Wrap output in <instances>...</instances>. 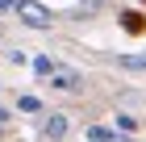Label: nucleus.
Returning <instances> with one entry per match:
<instances>
[{"mask_svg": "<svg viewBox=\"0 0 146 142\" xmlns=\"http://www.w3.org/2000/svg\"><path fill=\"white\" fill-rule=\"evenodd\" d=\"M9 121H13V109H4V105H0V130H4Z\"/></svg>", "mask_w": 146, "mask_h": 142, "instance_id": "10", "label": "nucleus"}, {"mask_svg": "<svg viewBox=\"0 0 146 142\" xmlns=\"http://www.w3.org/2000/svg\"><path fill=\"white\" fill-rule=\"evenodd\" d=\"M9 59H13V67H25V63H29V55H25V50H13Z\"/></svg>", "mask_w": 146, "mask_h": 142, "instance_id": "9", "label": "nucleus"}, {"mask_svg": "<svg viewBox=\"0 0 146 142\" xmlns=\"http://www.w3.org/2000/svg\"><path fill=\"white\" fill-rule=\"evenodd\" d=\"M88 138H92V142H129L125 134L113 130V125H88Z\"/></svg>", "mask_w": 146, "mask_h": 142, "instance_id": "4", "label": "nucleus"}, {"mask_svg": "<svg viewBox=\"0 0 146 142\" xmlns=\"http://www.w3.org/2000/svg\"><path fill=\"white\" fill-rule=\"evenodd\" d=\"M117 67H125V71H146V55H117Z\"/></svg>", "mask_w": 146, "mask_h": 142, "instance_id": "8", "label": "nucleus"}, {"mask_svg": "<svg viewBox=\"0 0 146 142\" xmlns=\"http://www.w3.org/2000/svg\"><path fill=\"white\" fill-rule=\"evenodd\" d=\"M17 109H21V113H34V117H42L46 105H42L38 96H29V92H25V96H17Z\"/></svg>", "mask_w": 146, "mask_h": 142, "instance_id": "7", "label": "nucleus"}, {"mask_svg": "<svg viewBox=\"0 0 146 142\" xmlns=\"http://www.w3.org/2000/svg\"><path fill=\"white\" fill-rule=\"evenodd\" d=\"M138 125H142V121H138L134 113H117V117H113V130H117V134H125V138H134V134H138Z\"/></svg>", "mask_w": 146, "mask_h": 142, "instance_id": "5", "label": "nucleus"}, {"mask_svg": "<svg viewBox=\"0 0 146 142\" xmlns=\"http://www.w3.org/2000/svg\"><path fill=\"white\" fill-rule=\"evenodd\" d=\"M29 67H34V75H42V79H50V75L58 71V63H54L50 55H34V59H29Z\"/></svg>", "mask_w": 146, "mask_h": 142, "instance_id": "6", "label": "nucleus"}, {"mask_svg": "<svg viewBox=\"0 0 146 142\" xmlns=\"http://www.w3.org/2000/svg\"><path fill=\"white\" fill-rule=\"evenodd\" d=\"M13 4H17V0H0V13H13Z\"/></svg>", "mask_w": 146, "mask_h": 142, "instance_id": "11", "label": "nucleus"}, {"mask_svg": "<svg viewBox=\"0 0 146 142\" xmlns=\"http://www.w3.org/2000/svg\"><path fill=\"white\" fill-rule=\"evenodd\" d=\"M46 84L54 88V92H67V96H75V92H84V75H79L75 67H58L54 75L46 79Z\"/></svg>", "mask_w": 146, "mask_h": 142, "instance_id": "2", "label": "nucleus"}, {"mask_svg": "<svg viewBox=\"0 0 146 142\" xmlns=\"http://www.w3.org/2000/svg\"><path fill=\"white\" fill-rule=\"evenodd\" d=\"M84 4H88V0H84Z\"/></svg>", "mask_w": 146, "mask_h": 142, "instance_id": "12", "label": "nucleus"}, {"mask_svg": "<svg viewBox=\"0 0 146 142\" xmlns=\"http://www.w3.org/2000/svg\"><path fill=\"white\" fill-rule=\"evenodd\" d=\"M13 13H17V21L29 25V29H50V25H54V13L46 9L42 0H17Z\"/></svg>", "mask_w": 146, "mask_h": 142, "instance_id": "1", "label": "nucleus"}, {"mask_svg": "<svg viewBox=\"0 0 146 142\" xmlns=\"http://www.w3.org/2000/svg\"><path fill=\"white\" fill-rule=\"evenodd\" d=\"M71 134V117L67 113H42V138L46 142H63Z\"/></svg>", "mask_w": 146, "mask_h": 142, "instance_id": "3", "label": "nucleus"}]
</instances>
